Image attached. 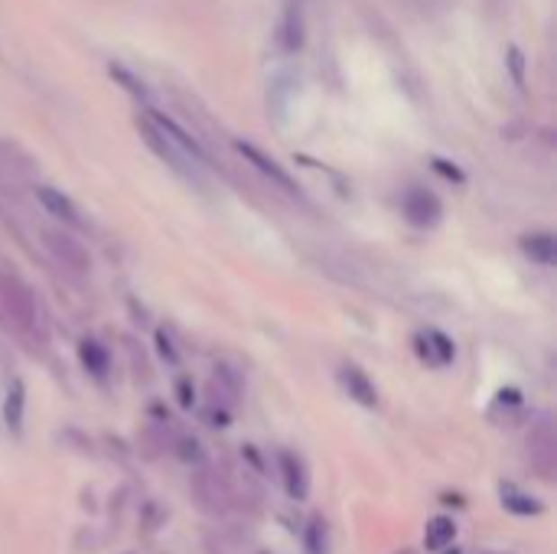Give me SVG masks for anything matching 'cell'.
Listing matches in <instances>:
<instances>
[{"label": "cell", "instance_id": "1", "mask_svg": "<svg viewBox=\"0 0 557 554\" xmlns=\"http://www.w3.org/2000/svg\"><path fill=\"white\" fill-rule=\"evenodd\" d=\"M0 310L17 330L33 332L40 323V300H36L33 287L10 265H0Z\"/></svg>", "mask_w": 557, "mask_h": 554}, {"label": "cell", "instance_id": "2", "mask_svg": "<svg viewBox=\"0 0 557 554\" xmlns=\"http://www.w3.org/2000/svg\"><path fill=\"white\" fill-rule=\"evenodd\" d=\"M193 495H196L199 509L209 512V515H225L235 505V489L229 477L209 467H202L193 477Z\"/></svg>", "mask_w": 557, "mask_h": 554}, {"label": "cell", "instance_id": "3", "mask_svg": "<svg viewBox=\"0 0 557 554\" xmlns=\"http://www.w3.org/2000/svg\"><path fill=\"white\" fill-rule=\"evenodd\" d=\"M43 241H46V248H49V255L69 274L85 277V274L92 271V258H88L85 245H82L76 235H69V232H62V229H46Z\"/></svg>", "mask_w": 557, "mask_h": 554}, {"label": "cell", "instance_id": "4", "mask_svg": "<svg viewBox=\"0 0 557 554\" xmlns=\"http://www.w3.org/2000/svg\"><path fill=\"white\" fill-rule=\"evenodd\" d=\"M401 209H404V219L418 225V229H434L444 215V205H440L437 193H430L424 186H411L404 193L401 199Z\"/></svg>", "mask_w": 557, "mask_h": 554}, {"label": "cell", "instance_id": "5", "mask_svg": "<svg viewBox=\"0 0 557 554\" xmlns=\"http://www.w3.org/2000/svg\"><path fill=\"white\" fill-rule=\"evenodd\" d=\"M138 128H140V134H144V141H147V144L154 147V154H157V157H163V160L170 163L173 170H176V173H183V177H189V179L196 177V163L189 160V157H183L180 150H176V147L170 144V137L163 134V131L157 128L154 121H150V118H144V121H140V124H138Z\"/></svg>", "mask_w": 557, "mask_h": 554}, {"label": "cell", "instance_id": "6", "mask_svg": "<svg viewBox=\"0 0 557 554\" xmlns=\"http://www.w3.org/2000/svg\"><path fill=\"white\" fill-rule=\"evenodd\" d=\"M277 467H281V479H283V489L291 499H307L310 495V473H307V463H303L301 453L293 450H277Z\"/></svg>", "mask_w": 557, "mask_h": 554}, {"label": "cell", "instance_id": "7", "mask_svg": "<svg viewBox=\"0 0 557 554\" xmlns=\"http://www.w3.org/2000/svg\"><path fill=\"white\" fill-rule=\"evenodd\" d=\"M414 350H418V356L424 359V362H430V366H437V368L450 366V362L456 359L454 340H450L446 332H440V330L418 332V336H414Z\"/></svg>", "mask_w": 557, "mask_h": 554}, {"label": "cell", "instance_id": "8", "mask_svg": "<svg viewBox=\"0 0 557 554\" xmlns=\"http://www.w3.org/2000/svg\"><path fill=\"white\" fill-rule=\"evenodd\" d=\"M238 154L245 157V160H248L251 167H255V170L265 173V177L271 179L274 186H281L283 193H291V196H297V183H293L291 173L283 170V167L274 160V157H267L265 150H257V147H255V144H248V141H238Z\"/></svg>", "mask_w": 557, "mask_h": 554}, {"label": "cell", "instance_id": "9", "mask_svg": "<svg viewBox=\"0 0 557 554\" xmlns=\"http://www.w3.org/2000/svg\"><path fill=\"white\" fill-rule=\"evenodd\" d=\"M528 453H532L535 467H538L544 477H551V469H554V453H557L551 421H538V424L528 431Z\"/></svg>", "mask_w": 557, "mask_h": 554}, {"label": "cell", "instance_id": "10", "mask_svg": "<svg viewBox=\"0 0 557 554\" xmlns=\"http://www.w3.org/2000/svg\"><path fill=\"white\" fill-rule=\"evenodd\" d=\"M36 199H40V205H43L46 213L52 215V219L66 222V225H82V215H78V205L72 203L62 189H52V186H36Z\"/></svg>", "mask_w": 557, "mask_h": 554}, {"label": "cell", "instance_id": "11", "mask_svg": "<svg viewBox=\"0 0 557 554\" xmlns=\"http://www.w3.org/2000/svg\"><path fill=\"white\" fill-rule=\"evenodd\" d=\"M23 414H26V382L13 376L7 382V395H4V424L7 431L20 434L23 431Z\"/></svg>", "mask_w": 557, "mask_h": 554}, {"label": "cell", "instance_id": "12", "mask_svg": "<svg viewBox=\"0 0 557 554\" xmlns=\"http://www.w3.org/2000/svg\"><path fill=\"white\" fill-rule=\"evenodd\" d=\"M343 385H346V392H349L352 401H359V404H365V408H375L378 404L375 382H372V378L365 376L359 366H346L343 368Z\"/></svg>", "mask_w": 557, "mask_h": 554}, {"label": "cell", "instance_id": "13", "mask_svg": "<svg viewBox=\"0 0 557 554\" xmlns=\"http://www.w3.org/2000/svg\"><path fill=\"white\" fill-rule=\"evenodd\" d=\"M522 251L535 265L551 268L557 261V239L551 232H528V235H522Z\"/></svg>", "mask_w": 557, "mask_h": 554}, {"label": "cell", "instance_id": "14", "mask_svg": "<svg viewBox=\"0 0 557 554\" xmlns=\"http://www.w3.org/2000/svg\"><path fill=\"white\" fill-rule=\"evenodd\" d=\"M499 499H502V509L512 512V515H522V519L544 512V505H541L532 493H525V489L512 486V483H502V486H499Z\"/></svg>", "mask_w": 557, "mask_h": 554}, {"label": "cell", "instance_id": "15", "mask_svg": "<svg viewBox=\"0 0 557 554\" xmlns=\"http://www.w3.org/2000/svg\"><path fill=\"white\" fill-rule=\"evenodd\" d=\"M78 359H82V366H85L94 378H104L108 376V368H112V352L104 350V342L92 340V336H85V340L78 342Z\"/></svg>", "mask_w": 557, "mask_h": 554}, {"label": "cell", "instance_id": "16", "mask_svg": "<svg viewBox=\"0 0 557 554\" xmlns=\"http://www.w3.org/2000/svg\"><path fill=\"white\" fill-rule=\"evenodd\" d=\"M454 538H456V522L450 515H437L424 529V548L427 551H444V548L454 545Z\"/></svg>", "mask_w": 557, "mask_h": 554}, {"label": "cell", "instance_id": "17", "mask_svg": "<svg viewBox=\"0 0 557 554\" xmlns=\"http://www.w3.org/2000/svg\"><path fill=\"white\" fill-rule=\"evenodd\" d=\"M303 548H307V554L329 551V529H326L323 515H313V519L307 522V529H303Z\"/></svg>", "mask_w": 557, "mask_h": 554}, {"label": "cell", "instance_id": "18", "mask_svg": "<svg viewBox=\"0 0 557 554\" xmlns=\"http://www.w3.org/2000/svg\"><path fill=\"white\" fill-rule=\"evenodd\" d=\"M108 72H112V78H118L121 86L128 88V92L134 95V98H147V86L140 82L138 76H134V72H130V68H124V66H118V62H112V66H108Z\"/></svg>", "mask_w": 557, "mask_h": 554}, {"label": "cell", "instance_id": "19", "mask_svg": "<svg viewBox=\"0 0 557 554\" xmlns=\"http://www.w3.org/2000/svg\"><path fill=\"white\" fill-rule=\"evenodd\" d=\"M124 350L130 352V362H134V376L138 378H144V382H150V362H147V356H144V350L138 346V340H124Z\"/></svg>", "mask_w": 557, "mask_h": 554}, {"label": "cell", "instance_id": "20", "mask_svg": "<svg viewBox=\"0 0 557 554\" xmlns=\"http://www.w3.org/2000/svg\"><path fill=\"white\" fill-rule=\"evenodd\" d=\"M157 350H160V356L170 362V366H180V356H176V346H173V340L166 336V330L157 332Z\"/></svg>", "mask_w": 557, "mask_h": 554}, {"label": "cell", "instance_id": "21", "mask_svg": "<svg viewBox=\"0 0 557 554\" xmlns=\"http://www.w3.org/2000/svg\"><path fill=\"white\" fill-rule=\"evenodd\" d=\"M176 398H180L183 408H193V404H196V388H193L189 378H180V382H176Z\"/></svg>", "mask_w": 557, "mask_h": 554}, {"label": "cell", "instance_id": "22", "mask_svg": "<svg viewBox=\"0 0 557 554\" xmlns=\"http://www.w3.org/2000/svg\"><path fill=\"white\" fill-rule=\"evenodd\" d=\"M434 170L440 173V177H446V179H454V183H463V170L460 167H454V163H446V160H440V157H434Z\"/></svg>", "mask_w": 557, "mask_h": 554}, {"label": "cell", "instance_id": "23", "mask_svg": "<svg viewBox=\"0 0 557 554\" xmlns=\"http://www.w3.org/2000/svg\"><path fill=\"white\" fill-rule=\"evenodd\" d=\"M183 457V460H202V450H199V440L196 437H193V440H189V437H183L180 440V450H176Z\"/></svg>", "mask_w": 557, "mask_h": 554}, {"label": "cell", "instance_id": "24", "mask_svg": "<svg viewBox=\"0 0 557 554\" xmlns=\"http://www.w3.org/2000/svg\"><path fill=\"white\" fill-rule=\"evenodd\" d=\"M508 59H512V78L522 86L525 82V62H522V56H518V50H512L508 52Z\"/></svg>", "mask_w": 557, "mask_h": 554}, {"label": "cell", "instance_id": "25", "mask_svg": "<svg viewBox=\"0 0 557 554\" xmlns=\"http://www.w3.org/2000/svg\"><path fill=\"white\" fill-rule=\"evenodd\" d=\"M454 554H456V548H454Z\"/></svg>", "mask_w": 557, "mask_h": 554}]
</instances>
